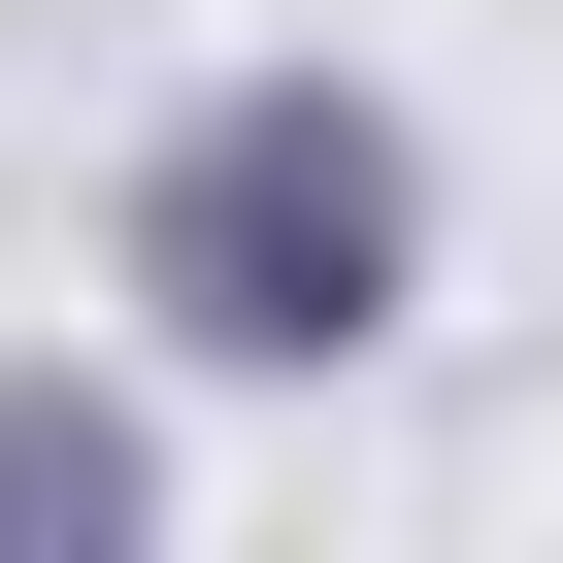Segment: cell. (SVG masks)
<instances>
[{
	"instance_id": "7a4b0ae2",
	"label": "cell",
	"mask_w": 563,
	"mask_h": 563,
	"mask_svg": "<svg viewBox=\"0 0 563 563\" xmlns=\"http://www.w3.org/2000/svg\"><path fill=\"white\" fill-rule=\"evenodd\" d=\"M133 497V431H67V398H0V530H100Z\"/></svg>"
},
{
	"instance_id": "6da1fadb",
	"label": "cell",
	"mask_w": 563,
	"mask_h": 563,
	"mask_svg": "<svg viewBox=\"0 0 563 563\" xmlns=\"http://www.w3.org/2000/svg\"><path fill=\"white\" fill-rule=\"evenodd\" d=\"M398 299V133H332V100H232L199 166H166V332H232V365H332Z\"/></svg>"
}]
</instances>
